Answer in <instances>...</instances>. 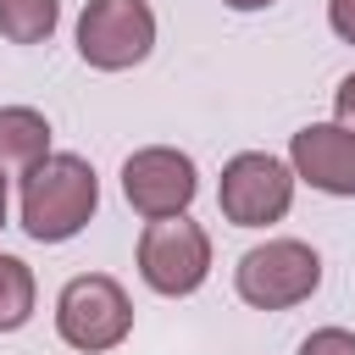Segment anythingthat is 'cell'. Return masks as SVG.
<instances>
[{"instance_id":"cell-1","label":"cell","mask_w":355,"mask_h":355,"mask_svg":"<svg viewBox=\"0 0 355 355\" xmlns=\"http://www.w3.org/2000/svg\"><path fill=\"white\" fill-rule=\"evenodd\" d=\"M100 205V178L83 155L50 150L39 166L22 172V233L39 244H67L89 227Z\"/></svg>"},{"instance_id":"cell-2","label":"cell","mask_w":355,"mask_h":355,"mask_svg":"<svg viewBox=\"0 0 355 355\" xmlns=\"http://www.w3.org/2000/svg\"><path fill=\"white\" fill-rule=\"evenodd\" d=\"M233 288L255 311H288L322 288V255L305 239H266V244L239 255Z\"/></svg>"},{"instance_id":"cell-3","label":"cell","mask_w":355,"mask_h":355,"mask_svg":"<svg viewBox=\"0 0 355 355\" xmlns=\"http://www.w3.org/2000/svg\"><path fill=\"white\" fill-rule=\"evenodd\" d=\"M55 333L61 344L83 349V355H105L133 333V305L122 294L116 277L105 272H83L55 294Z\"/></svg>"},{"instance_id":"cell-4","label":"cell","mask_w":355,"mask_h":355,"mask_svg":"<svg viewBox=\"0 0 355 355\" xmlns=\"http://www.w3.org/2000/svg\"><path fill=\"white\" fill-rule=\"evenodd\" d=\"M139 277L166 294V300H183L194 294L205 277H211V239L200 222L183 216H155L144 233H139Z\"/></svg>"},{"instance_id":"cell-5","label":"cell","mask_w":355,"mask_h":355,"mask_svg":"<svg viewBox=\"0 0 355 355\" xmlns=\"http://www.w3.org/2000/svg\"><path fill=\"white\" fill-rule=\"evenodd\" d=\"M216 205L233 227H266V222H283L288 205H294V166L266 155V150H239L227 166H222V183H216Z\"/></svg>"},{"instance_id":"cell-6","label":"cell","mask_w":355,"mask_h":355,"mask_svg":"<svg viewBox=\"0 0 355 355\" xmlns=\"http://www.w3.org/2000/svg\"><path fill=\"white\" fill-rule=\"evenodd\" d=\"M155 50L150 0H89L78 17V55L94 72H128Z\"/></svg>"},{"instance_id":"cell-7","label":"cell","mask_w":355,"mask_h":355,"mask_svg":"<svg viewBox=\"0 0 355 355\" xmlns=\"http://www.w3.org/2000/svg\"><path fill=\"white\" fill-rule=\"evenodd\" d=\"M194 189H200V172H194V161H189L183 150H172V144H144V150H133V155L122 161V194H128V205H133L144 222H155V216H183L189 200H194Z\"/></svg>"},{"instance_id":"cell-8","label":"cell","mask_w":355,"mask_h":355,"mask_svg":"<svg viewBox=\"0 0 355 355\" xmlns=\"http://www.w3.org/2000/svg\"><path fill=\"white\" fill-rule=\"evenodd\" d=\"M288 166H294V183L349 200L355 194V133L344 122H305L288 139Z\"/></svg>"},{"instance_id":"cell-9","label":"cell","mask_w":355,"mask_h":355,"mask_svg":"<svg viewBox=\"0 0 355 355\" xmlns=\"http://www.w3.org/2000/svg\"><path fill=\"white\" fill-rule=\"evenodd\" d=\"M50 155V122L33 105H0V166H39Z\"/></svg>"},{"instance_id":"cell-10","label":"cell","mask_w":355,"mask_h":355,"mask_svg":"<svg viewBox=\"0 0 355 355\" xmlns=\"http://www.w3.org/2000/svg\"><path fill=\"white\" fill-rule=\"evenodd\" d=\"M61 22V0H0V33L11 44H44Z\"/></svg>"},{"instance_id":"cell-11","label":"cell","mask_w":355,"mask_h":355,"mask_svg":"<svg viewBox=\"0 0 355 355\" xmlns=\"http://www.w3.org/2000/svg\"><path fill=\"white\" fill-rule=\"evenodd\" d=\"M33 316V272L28 261L0 250V333H17Z\"/></svg>"},{"instance_id":"cell-12","label":"cell","mask_w":355,"mask_h":355,"mask_svg":"<svg viewBox=\"0 0 355 355\" xmlns=\"http://www.w3.org/2000/svg\"><path fill=\"white\" fill-rule=\"evenodd\" d=\"M300 355H355V333L349 327H316L300 344Z\"/></svg>"},{"instance_id":"cell-13","label":"cell","mask_w":355,"mask_h":355,"mask_svg":"<svg viewBox=\"0 0 355 355\" xmlns=\"http://www.w3.org/2000/svg\"><path fill=\"white\" fill-rule=\"evenodd\" d=\"M327 28L344 44H355V0H327Z\"/></svg>"},{"instance_id":"cell-14","label":"cell","mask_w":355,"mask_h":355,"mask_svg":"<svg viewBox=\"0 0 355 355\" xmlns=\"http://www.w3.org/2000/svg\"><path fill=\"white\" fill-rule=\"evenodd\" d=\"M333 111H338V122H344V128L355 133V72H349V78L338 83V94H333Z\"/></svg>"},{"instance_id":"cell-15","label":"cell","mask_w":355,"mask_h":355,"mask_svg":"<svg viewBox=\"0 0 355 355\" xmlns=\"http://www.w3.org/2000/svg\"><path fill=\"white\" fill-rule=\"evenodd\" d=\"M222 6H233V11H261V6H272V0H222Z\"/></svg>"},{"instance_id":"cell-16","label":"cell","mask_w":355,"mask_h":355,"mask_svg":"<svg viewBox=\"0 0 355 355\" xmlns=\"http://www.w3.org/2000/svg\"><path fill=\"white\" fill-rule=\"evenodd\" d=\"M0 227H6V166H0Z\"/></svg>"}]
</instances>
